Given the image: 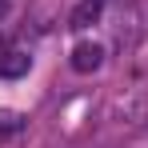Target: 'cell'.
<instances>
[{"label":"cell","instance_id":"1","mask_svg":"<svg viewBox=\"0 0 148 148\" xmlns=\"http://www.w3.org/2000/svg\"><path fill=\"white\" fill-rule=\"evenodd\" d=\"M100 64H104V44L84 40V44L72 48V68H76V72H96Z\"/></svg>","mask_w":148,"mask_h":148},{"label":"cell","instance_id":"2","mask_svg":"<svg viewBox=\"0 0 148 148\" xmlns=\"http://www.w3.org/2000/svg\"><path fill=\"white\" fill-rule=\"evenodd\" d=\"M100 12H104V0H84V4H80V8L72 12V28L80 32V28L96 24V20H100Z\"/></svg>","mask_w":148,"mask_h":148},{"label":"cell","instance_id":"3","mask_svg":"<svg viewBox=\"0 0 148 148\" xmlns=\"http://www.w3.org/2000/svg\"><path fill=\"white\" fill-rule=\"evenodd\" d=\"M28 60L24 52H8V60H0V76H20V72H28Z\"/></svg>","mask_w":148,"mask_h":148},{"label":"cell","instance_id":"4","mask_svg":"<svg viewBox=\"0 0 148 148\" xmlns=\"http://www.w3.org/2000/svg\"><path fill=\"white\" fill-rule=\"evenodd\" d=\"M20 128H24V116H20V112L0 108V136H12V132H20Z\"/></svg>","mask_w":148,"mask_h":148}]
</instances>
